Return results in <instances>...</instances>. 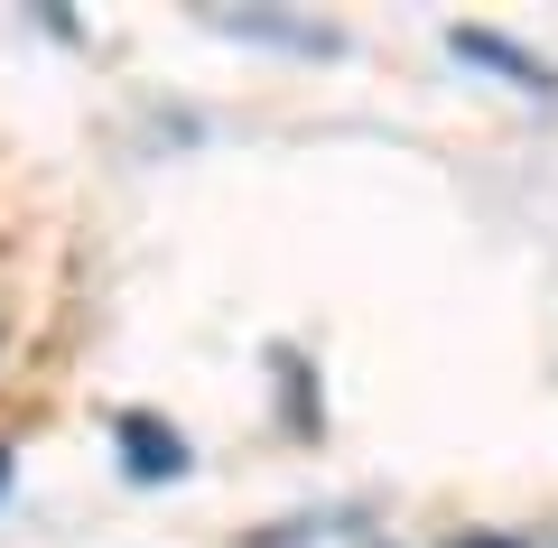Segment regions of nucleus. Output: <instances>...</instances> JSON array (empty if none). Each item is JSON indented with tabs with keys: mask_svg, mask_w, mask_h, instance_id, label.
<instances>
[{
	"mask_svg": "<svg viewBox=\"0 0 558 548\" xmlns=\"http://www.w3.org/2000/svg\"><path fill=\"white\" fill-rule=\"evenodd\" d=\"M205 28H223V38H252V47H289V57H336V28L317 20H289V10H205Z\"/></svg>",
	"mask_w": 558,
	"mask_h": 548,
	"instance_id": "obj_3",
	"label": "nucleus"
},
{
	"mask_svg": "<svg viewBox=\"0 0 558 548\" xmlns=\"http://www.w3.org/2000/svg\"><path fill=\"white\" fill-rule=\"evenodd\" d=\"M270 373H279V391H289V428H299V437H317V400H307V363H299L289 344H279V353H270Z\"/></svg>",
	"mask_w": 558,
	"mask_h": 548,
	"instance_id": "obj_4",
	"label": "nucleus"
},
{
	"mask_svg": "<svg viewBox=\"0 0 558 548\" xmlns=\"http://www.w3.org/2000/svg\"><path fill=\"white\" fill-rule=\"evenodd\" d=\"M112 447H121V474H131V484H178L186 474V437L168 428V418H149V410H121Z\"/></svg>",
	"mask_w": 558,
	"mask_h": 548,
	"instance_id": "obj_2",
	"label": "nucleus"
},
{
	"mask_svg": "<svg viewBox=\"0 0 558 548\" xmlns=\"http://www.w3.org/2000/svg\"><path fill=\"white\" fill-rule=\"evenodd\" d=\"M0 484H10V447H0Z\"/></svg>",
	"mask_w": 558,
	"mask_h": 548,
	"instance_id": "obj_6",
	"label": "nucleus"
},
{
	"mask_svg": "<svg viewBox=\"0 0 558 548\" xmlns=\"http://www.w3.org/2000/svg\"><path fill=\"white\" fill-rule=\"evenodd\" d=\"M447 548H531V539H512V529H457Z\"/></svg>",
	"mask_w": 558,
	"mask_h": 548,
	"instance_id": "obj_5",
	"label": "nucleus"
},
{
	"mask_svg": "<svg viewBox=\"0 0 558 548\" xmlns=\"http://www.w3.org/2000/svg\"><path fill=\"white\" fill-rule=\"evenodd\" d=\"M447 57H465V65H484V75H502L512 94H558V65L531 57V47H512L502 28H447Z\"/></svg>",
	"mask_w": 558,
	"mask_h": 548,
	"instance_id": "obj_1",
	"label": "nucleus"
},
{
	"mask_svg": "<svg viewBox=\"0 0 558 548\" xmlns=\"http://www.w3.org/2000/svg\"><path fill=\"white\" fill-rule=\"evenodd\" d=\"M0 353H10V316H0Z\"/></svg>",
	"mask_w": 558,
	"mask_h": 548,
	"instance_id": "obj_7",
	"label": "nucleus"
}]
</instances>
